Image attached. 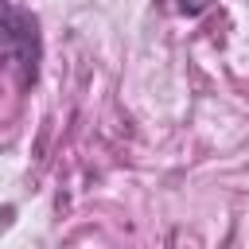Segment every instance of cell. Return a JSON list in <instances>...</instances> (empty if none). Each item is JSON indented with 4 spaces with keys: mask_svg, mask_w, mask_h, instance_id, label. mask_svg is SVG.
<instances>
[{
    "mask_svg": "<svg viewBox=\"0 0 249 249\" xmlns=\"http://www.w3.org/2000/svg\"><path fill=\"white\" fill-rule=\"evenodd\" d=\"M0 58L16 70L19 86H31L39 74V23L31 12L0 0Z\"/></svg>",
    "mask_w": 249,
    "mask_h": 249,
    "instance_id": "6da1fadb",
    "label": "cell"
},
{
    "mask_svg": "<svg viewBox=\"0 0 249 249\" xmlns=\"http://www.w3.org/2000/svg\"><path fill=\"white\" fill-rule=\"evenodd\" d=\"M206 4H210V0H179V8H183L187 16H198V12L206 8Z\"/></svg>",
    "mask_w": 249,
    "mask_h": 249,
    "instance_id": "7a4b0ae2",
    "label": "cell"
}]
</instances>
